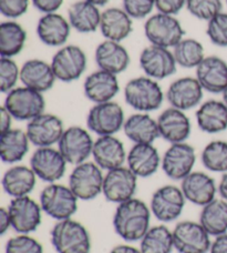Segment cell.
Segmentation results:
<instances>
[{
    "label": "cell",
    "mask_w": 227,
    "mask_h": 253,
    "mask_svg": "<svg viewBox=\"0 0 227 253\" xmlns=\"http://www.w3.org/2000/svg\"><path fill=\"white\" fill-rule=\"evenodd\" d=\"M151 209L144 201L132 198L117 205L113 215L115 233L126 242L141 241L151 222Z\"/></svg>",
    "instance_id": "cell-1"
},
{
    "label": "cell",
    "mask_w": 227,
    "mask_h": 253,
    "mask_svg": "<svg viewBox=\"0 0 227 253\" xmlns=\"http://www.w3.org/2000/svg\"><path fill=\"white\" fill-rule=\"evenodd\" d=\"M164 98V92L158 81L147 76L129 80L124 87L126 105L138 112L149 114L160 109Z\"/></svg>",
    "instance_id": "cell-2"
},
{
    "label": "cell",
    "mask_w": 227,
    "mask_h": 253,
    "mask_svg": "<svg viewBox=\"0 0 227 253\" xmlns=\"http://www.w3.org/2000/svg\"><path fill=\"white\" fill-rule=\"evenodd\" d=\"M57 253H90L91 237L88 229L74 219L57 221L50 232Z\"/></svg>",
    "instance_id": "cell-3"
},
{
    "label": "cell",
    "mask_w": 227,
    "mask_h": 253,
    "mask_svg": "<svg viewBox=\"0 0 227 253\" xmlns=\"http://www.w3.org/2000/svg\"><path fill=\"white\" fill-rule=\"evenodd\" d=\"M39 200L44 213L56 221L71 219L78 210L79 199L69 186L57 182L48 183L40 192Z\"/></svg>",
    "instance_id": "cell-4"
},
{
    "label": "cell",
    "mask_w": 227,
    "mask_h": 253,
    "mask_svg": "<svg viewBox=\"0 0 227 253\" xmlns=\"http://www.w3.org/2000/svg\"><path fill=\"white\" fill-rule=\"evenodd\" d=\"M144 35L150 44L172 49L184 38L185 30L175 16L157 11L145 20Z\"/></svg>",
    "instance_id": "cell-5"
},
{
    "label": "cell",
    "mask_w": 227,
    "mask_h": 253,
    "mask_svg": "<svg viewBox=\"0 0 227 253\" xmlns=\"http://www.w3.org/2000/svg\"><path fill=\"white\" fill-rule=\"evenodd\" d=\"M3 107L15 120L29 123L36 117L43 114L45 99L43 93L22 85L16 87L6 94Z\"/></svg>",
    "instance_id": "cell-6"
},
{
    "label": "cell",
    "mask_w": 227,
    "mask_h": 253,
    "mask_svg": "<svg viewBox=\"0 0 227 253\" xmlns=\"http://www.w3.org/2000/svg\"><path fill=\"white\" fill-rule=\"evenodd\" d=\"M123 108L115 101L94 103L87 116V128L98 135H114L123 130L125 123Z\"/></svg>",
    "instance_id": "cell-7"
},
{
    "label": "cell",
    "mask_w": 227,
    "mask_h": 253,
    "mask_svg": "<svg viewBox=\"0 0 227 253\" xmlns=\"http://www.w3.org/2000/svg\"><path fill=\"white\" fill-rule=\"evenodd\" d=\"M51 67L57 80L69 84L80 79L88 66V58L76 44H65L58 49L51 59Z\"/></svg>",
    "instance_id": "cell-8"
},
{
    "label": "cell",
    "mask_w": 227,
    "mask_h": 253,
    "mask_svg": "<svg viewBox=\"0 0 227 253\" xmlns=\"http://www.w3.org/2000/svg\"><path fill=\"white\" fill-rule=\"evenodd\" d=\"M103 180L102 169L94 161H85L75 166L68 186L79 200L91 201L102 193Z\"/></svg>",
    "instance_id": "cell-9"
},
{
    "label": "cell",
    "mask_w": 227,
    "mask_h": 253,
    "mask_svg": "<svg viewBox=\"0 0 227 253\" xmlns=\"http://www.w3.org/2000/svg\"><path fill=\"white\" fill-rule=\"evenodd\" d=\"M94 140L89 130L79 126L66 128L58 142V149L68 165L78 166L92 157Z\"/></svg>",
    "instance_id": "cell-10"
},
{
    "label": "cell",
    "mask_w": 227,
    "mask_h": 253,
    "mask_svg": "<svg viewBox=\"0 0 227 253\" xmlns=\"http://www.w3.org/2000/svg\"><path fill=\"white\" fill-rule=\"evenodd\" d=\"M174 249L179 253H207L211 249V236L199 222L181 221L172 231Z\"/></svg>",
    "instance_id": "cell-11"
},
{
    "label": "cell",
    "mask_w": 227,
    "mask_h": 253,
    "mask_svg": "<svg viewBox=\"0 0 227 253\" xmlns=\"http://www.w3.org/2000/svg\"><path fill=\"white\" fill-rule=\"evenodd\" d=\"M186 199L182 189L166 184L154 191L150 202L152 214L161 222L175 221L183 212Z\"/></svg>",
    "instance_id": "cell-12"
},
{
    "label": "cell",
    "mask_w": 227,
    "mask_h": 253,
    "mask_svg": "<svg viewBox=\"0 0 227 253\" xmlns=\"http://www.w3.org/2000/svg\"><path fill=\"white\" fill-rule=\"evenodd\" d=\"M196 162L195 149L188 142L173 143L162 156L161 168L167 178L182 181L193 172Z\"/></svg>",
    "instance_id": "cell-13"
},
{
    "label": "cell",
    "mask_w": 227,
    "mask_h": 253,
    "mask_svg": "<svg viewBox=\"0 0 227 253\" xmlns=\"http://www.w3.org/2000/svg\"><path fill=\"white\" fill-rule=\"evenodd\" d=\"M138 177L128 167L107 171L104 174L102 194L108 202L120 205L134 198L138 189Z\"/></svg>",
    "instance_id": "cell-14"
},
{
    "label": "cell",
    "mask_w": 227,
    "mask_h": 253,
    "mask_svg": "<svg viewBox=\"0 0 227 253\" xmlns=\"http://www.w3.org/2000/svg\"><path fill=\"white\" fill-rule=\"evenodd\" d=\"M139 63L145 76L157 81L173 76L178 69L171 49L154 44H149L141 51Z\"/></svg>",
    "instance_id": "cell-15"
},
{
    "label": "cell",
    "mask_w": 227,
    "mask_h": 253,
    "mask_svg": "<svg viewBox=\"0 0 227 253\" xmlns=\"http://www.w3.org/2000/svg\"><path fill=\"white\" fill-rule=\"evenodd\" d=\"M8 211L11 219V229L17 233L30 234L41 224L43 212L41 206L29 196L13 198L9 203Z\"/></svg>",
    "instance_id": "cell-16"
},
{
    "label": "cell",
    "mask_w": 227,
    "mask_h": 253,
    "mask_svg": "<svg viewBox=\"0 0 227 253\" xmlns=\"http://www.w3.org/2000/svg\"><path fill=\"white\" fill-rule=\"evenodd\" d=\"M29 164L37 178L47 183H54L63 178L68 162L58 148L43 147L36 149Z\"/></svg>",
    "instance_id": "cell-17"
},
{
    "label": "cell",
    "mask_w": 227,
    "mask_h": 253,
    "mask_svg": "<svg viewBox=\"0 0 227 253\" xmlns=\"http://www.w3.org/2000/svg\"><path fill=\"white\" fill-rule=\"evenodd\" d=\"M65 130V125L60 117L43 112L27 124L26 132L31 144L37 148H43L58 144Z\"/></svg>",
    "instance_id": "cell-18"
},
{
    "label": "cell",
    "mask_w": 227,
    "mask_h": 253,
    "mask_svg": "<svg viewBox=\"0 0 227 253\" xmlns=\"http://www.w3.org/2000/svg\"><path fill=\"white\" fill-rule=\"evenodd\" d=\"M204 89L195 77H181L172 81L165 98L171 107L182 111L194 109L202 103Z\"/></svg>",
    "instance_id": "cell-19"
},
{
    "label": "cell",
    "mask_w": 227,
    "mask_h": 253,
    "mask_svg": "<svg viewBox=\"0 0 227 253\" xmlns=\"http://www.w3.org/2000/svg\"><path fill=\"white\" fill-rule=\"evenodd\" d=\"M195 78L204 91L222 94L227 87V62L219 56H206L195 69Z\"/></svg>",
    "instance_id": "cell-20"
},
{
    "label": "cell",
    "mask_w": 227,
    "mask_h": 253,
    "mask_svg": "<svg viewBox=\"0 0 227 253\" xmlns=\"http://www.w3.org/2000/svg\"><path fill=\"white\" fill-rule=\"evenodd\" d=\"M160 138L171 144L186 142L189 138L192 125L185 111L170 107L157 117Z\"/></svg>",
    "instance_id": "cell-21"
},
{
    "label": "cell",
    "mask_w": 227,
    "mask_h": 253,
    "mask_svg": "<svg viewBox=\"0 0 227 253\" xmlns=\"http://www.w3.org/2000/svg\"><path fill=\"white\" fill-rule=\"evenodd\" d=\"M71 26L68 18L58 12L44 13L39 18L36 33L40 42L48 47H63L69 40Z\"/></svg>",
    "instance_id": "cell-22"
},
{
    "label": "cell",
    "mask_w": 227,
    "mask_h": 253,
    "mask_svg": "<svg viewBox=\"0 0 227 253\" xmlns=\"http://www.w3.org/2000/svg\"><path fill=\"white\" fill-rule=\"evenodd\" d=\"M126 157L123 142L115 135H103L94 140L92 158L102 170L110 171L123 167Z\"/></svg>",
    "instance_id": "cell-23"
},
{
    "label": "cell",
    "mask_w": 227,
    "mask_h": 253,
    "mask_svg": "<svg viewBox=\"0 0 227 253\" xmlns=\"http://www.w3.org/2000/svg\"><path fill=\"white\" fill-rule=\"evenodd\" d=\"M182 191H183L186 201L195 206L204 207L214 200L217 190L215 180L210 174L202 171H193L188 177L181 181Z\"/></svg>",
    "instance_id": "cell-24"
},
{
    "label": "cell",
    "mask_w": 227,
    "mask_h": 253,
    "mask_svg": "<svg viewBox=\"0 0 227 253\" xmlns=\"http://www.w3.org/2000/svg\"><path fill=\"white\" fill-rule=\"evenodd\" d=\"M119 91L117 76L101 69L91 72L83 83L84 96L93 103L112 101Z\"/></svg>",
    "instance_id": "cell-25"
},
{
    "label": "cell",
    "mask_w": 227,
    "mask_h": 253,
    "mask_svg": "<svg viewBox=\"0 0 227 253\" xmlns=\"http://www.w3.org/2000/svg\"><path fill=\"white\" fill-rule=\"evenodd\" d=\"M94 61L99 69L117 76L128 69L131 58L129 51L121 42L104 39L95 48Z\"/></svg>",
    "instance_id": "cell-26"
},
{
    "label": "cell",
    "mask_w": 227,
    "mask_h": 253,
    "mask_svg": "<svg viewBox=\"0 0 227 253\" xmlns=\"http://www.w3.org/2000/svg\"><path fill=\"white\" fill-rule=\"evenodd\" d=\"M162 164V157L153 144H133L126 157L128 168L138 178H150L157 172Z\"/></svg>",
    "instance_id": "cell-27"
},
{
    "label": "cell",
    "mask_w": 227,
    "mask_h": 253,
    "mask_svg": "<svg viewBox=\"0 0 227 253\" xmlns=\"http://www.w3.org/2000/svg\"><path fill=\"white\" fill-rule=\"evenodd\" d=\"M20 81L25 87L43 93L53 88L57 77L50 62L41 59H29L21 66Z\"/></svg>",
    "instance_id": "cell-28"
},
{
    "label": "cell",
    "mask_w": 227,
    "mask_h": 253,
    "mask_svg": "<svg viewBox=\"0 0 227 253\" xmlns=\"http://www.w3.org/2000/svg\"><path fill=\"white\" fill-rule=\"evenodd\" d=\"M99 30L106 40L122 42L133 31V19L123 8H107L102 11Z\"/></svg>",
    "instance_id": "cell-29"
},
{
    "label": "cell",
    "mask_w": 227,
    "mask_h": 253,
    "mask_svg": "<svg viewBox=\"0 0 227 253\" xmlns=\"http://www.w3.org/2000/svg\"><path fill=\"white\" fill-rule=\"evenodd\" d=\"M37 184V175L34 170L27 166L12 165L1 179L3 191L9 197L21 198L29 196Z\"/></svg>",
    "instance_id": "cell-30"
},
{
    "label": "cell",
    "mask_w": 227,
    "mask_h": 253,
    "mask_svg": "<svg viewBox=\"0 0 227 253\" xmlns=\"http://www.w3.org/2000/svg\"><path fill=\"white\" fill-rule=\"evenodd\" d=\"M195 117L197 126L203 132L216 134L227 130V106L223 100L211 99L202 102Z\"/></svg>",
    "instance_id": "cell-31"
},
{
    "label": "cell",
    "mask_w": 227,
    "mask_h": 253,
    "mask_svg": "<svg viewBox=\"0 0 227 253\" xmlns=\"http://www.w3.org/2000/svg\"><path fill=\"white\" fill-rule=\"evenodd\" d=\"M125 137L134 144H153L160 138L157 121L145 112H136L125 119L123 126Z\"/></svg>",
    "instance_id": "cell-32"
},
{
    "label": "cell",
    "mask_w": 227,
    "mask_h": 253,
    "mask_svg": "<svg viewBox=\"0 0 227 253\" xmlns=\"http://www.w3.org/2000/svg\"><path fill=\"white\" fill-rule=\"evenodd\" d=\"M102 11L87 0H79L68 9V20L72 29L80 34H93L100 29Z\"/></svg>",
    "instance_id": "cell-33"
},
{
    "label": "cell",
    "mask_w": 227,
    "mask_h": 253,
    "mask_svg": "<svg viewBox=\"0 0 227 253\" xmlns=\"http://www.w3.org/2000/svg\"><path fill=\"white\" fill-rule=\"evenodd\" d=\"M30 140L26 130L11 128L0 133V158L8 165H17L29 152Z\"/></svg>",
    "instance_id": "cell-34"
},
{
    "label": "cell",
    "mask_w": 227,
    "mask_h": 253,
    "mask_svg": "<svg viewBox=\"0 0 227 253\" xmlns=\"http://www.w3.org/2000/svg\"><path fill=\"white\" fill-rule=\"evenodd\" d=\"M27 31L16 20H6L0 24V56L13 58L24 50Z\"/></svg>",
    "instance_id": "cell-35"
},
{
    "label": "cell",
    "mask_w": 227,
    "mask_h": 253,
    "mask_svg": "<svg viewBox=\"0 0 227 253\" xmlns=\"http://www.w3.org/2000/svg\"><path fill=\"white\" fill-rule=\"evenodd\" d=\"M198 222L211 237L227 233V201L222 198L214 199L202 207Z\"/></svg>",
    "instance_id": "cell-36"
},
{
    "label": "cell",
    "mask_w": 227,
    "mask_h": 253,
    "mask_svg": "<svg viewBox=\"0 0 227 253\" xmlns=\"http://www.w3.org/2000/svg\"><path fill=\"white\" fill-rule=\"evenodd\" d=\"M173 249V234L164 224L150 228L140 241L142 253H172Z\"/></svg>",
    "instance_id": "cell-37"
},
{
    "label": "cell",
    "mask_w": 227,
    "mask_h": 253,
    "mask_svg": "<svg viewBox=\"0 0 227 253\" xmlns=\"http://www.w3.org/2000/svg\"><path fill=\"white\" fill-rule=\"evenodd\" d=\"M172 52L178 67L185 69H196L206 57L203 44L194 38H183L175 47L172 48Z\"/></svg>",
    "instance_id": "cell-38"
},
{
    "label": "cell",
    "mask_w": 227,
    "mask_h": 253,
    "mask_svg": "<svg viewBox=\"0 0 227 253\" xmlns=\"http://www.w3.org/2000/svg\"><path fill=\"white\" fill-rule=\"evenodd\" d=\"M204 168L211 172H227V141L214 140L204 147L201 153Z\"/></svg>",
    "instance_id": "cell-39"
},
{
    "label": "cell",
    "mask_w": 227,
    "mask_h": 253,
    "mask_svg": "<svg viewBox=\"0 0 227 253\" xmlns=\"http://www.w3.org/2000/svg\"><path fill=\"white\" fill-rule=\"evenodd\" d=\"M185 8L190 16L207 22L223 11V2L222 0H186Z\"/></svg>",
    "instance_id": "cell-40"
},
{
    "label": "cell",
    "mask_w": 227,
    "mask_h": 253,
    "mask_svg": "<svg viewBox=\"0 0 227 253\" xmlns=\"http://www.w3.org/2000/svg\"><path fill=\"white\" fill-rule=\"evenodd\" d=\"M21 67L12 58L0 57V91L7 94L20 81Z\"/></svg>",
    "instance_id": "cell-41"
},
{
    "label": "cell",
    "mask_w": 227,
    "mask_h": 253,
    "mask_svg": "<svg viewBox=\"0 0 227 253\" xmlns=\"http://www.w3.org/2000/svg\"><path fill=\"white\" fill-rule=\"evenodd\" d=\"M206 35L214 46L227 47V12L222 11L207 21Z\"/></svg>",
    "instance_id": "cell-42"
},
{
    "label": "cell",
    "mask_w": 227,
    "mask_h": 253,
    "mask_svg": "<svg viewBox=\"0 0 227 253\" xmlns=\"http://www.w3.org/2000/svg\"><path fill=\"white\" fill-rule=\"evenodd\" d=\"M6 253H43V248L34 237L18 233L7 241Z\"/></svg>",
    "instance_id": "cell-43"
},
{
    "label": "cell",
    "mask_w": 227,
    "mask_h": 253,
    "mask_svg": "<svg viewBox=\"0 0 227 253\" xmlns=\"http://www.w3.org/2000/svg\"><path fill=\"white\" fill-rule=\"evenodd\" d=\"M122 8L132 19H148L155 8V0H122Z\"/></svg>",
    "instance_id": "cell-44"
},
{
    "label": "cell",
    "mask_w": 227,
    "mask_h": 253,
    "mask_svg": "<svg viewBox=\"0 0 227 253\" xmlns=\"http://www.w3.org/2000/svg\"><path fill=\"white\" fill-rule=\"evenodd\" d=\"M31 0H0V13L8 20H16L27 13Z\"/></svg>",
    "instance_id": "cell-45"
},
{
    "label": "cell",
    "mask_w": 227,
    "mask_h": 253,
    "mask_svg": "<svg viewBox=\"0 0 227 253\" xmlns=\"http://www.w3.org/2000/svg\"><path fill=\"white\" fill-rule=\"evenodd\" d=\"M186 0H155V8L158 12L176 16L185 8Z\"/></svg>",
    "instance_id": "cell-46"
},
{
    "label": "cell",
    "mask_w": 227,
    "mask_h": 253,
    "mask_svg": "<svg viewBox=\"0 0 227 253\" xmlns=\"http://www.w3.org/2000/svg\"><path fill=\"white\" fill-rule=\"evenodd\" d=\"M65 0H31L33 6L38 11L44 13L57 12L62 7Z\"/></svg>",
    "instance_id": "cell-47"
},
{
    "label": "cell",
    "mask_w": 227,
    "mask_h": 253,
    "mask_svg": "<svg viewBox=\"0 0 227 253\" xmlns=\"http://www.w3.org/2000/svg\"><path fill=\"white\" fill-rule=\"evenodd\" d=\"M210 253H227V233L215 237L211 245Z\"/></svg>",
    "instance_id": "cell-48"
},
{
    "label": "cell",
    "mask_w": 227,
    "mask_h": 253,
    "mask_svg": "<svg viewBox=\"0 0 227 253\" xmlns=\"http://www.w3.org/2000/svg\"><path fill=\"white\" fill-rule=\"evenodd\" d=\"M9 229H11V219L8 208L0 209V236H4Z\"/></svg>",
    "instance_id": "cell-49"
},
{
    "label": "cell",
    "mask_w": 227,
    "mask_h": 253,
    "mask_svg": "<svg viewBox=\"0 0 227 253\" xmlns=\"http://www.w3.org/2000/svg\"><path fill=\"white\" fill-rule=\"evenodd\" d=\"M12 116L9 114V111L3 106L0 109V133L6 132L11 129L12 125Z\"/></svg>",
    "instance_id": "cell-50"
},
{
    "label": "cell",
    "mask_w": 227,
    "mask_h": 253,
    "mask_svg": "<svg viewBox=\"0 0 227 253\" xmlns=\"http://www.w3.org/2000/svg\"><path fill=\"white\" fill-rule=\"evenodd\" d=\"M110 253H142V251L130 245H119L113 248Z\"/></svg>",
    "instance_id": "cell-51"
},
{
    "label": "cell",
    "mask_w": 227,
    "mask_h": 253,
    "mask_svg": "<svg viewBox=\"0 0 227 253\" xmlns=\"http://www.w3.org/2000/svg\"><path fill=\"white\" fill-rule=\"evenodd\" d=\"M217 190H219L221 198L227 201V172L222 175L219 186H217Z\"/></svg>",
    "instance_id": "cell-52"
},
{
    "label": "cell",
    "mask_w": 227,
    "mask_h": 253,
    "mask_svg": "<svg viewBox=\"0 0 227 253\" xmlns=\"http://www.w3.org/2000/svg\"><path fill=\"white\" fill-rule=\"evenodd\" d=\"M87 1L93 3V4H95V6H98V7H103V6H106L107 3L110 2L111 0H87Z\"/></svg>",
    "instance_id": "cell-53"
},
{
    "label": "cell",
    "mask_w": 227,
    "mask_h": 253,
    "mask_svg": "<svg viewBox=\"0 0 227 253\" xmlns=\"http://www.w3.org/2000/svg\"><path fill=\"white\" fill-rule=\"evenodd\" d=\"M222 100H223L225 105L227 106V87L225 88L224 91L222 92Z\"/></svg>",
    "instance_id": "cell-54"
},
{
    "label": "cell",
    "mask_w": 227,
    "mask_h": 253,
    "mask_svg": "<svg viewBox=\"0 0 227 253\" xmlns=\"http://www.w3.org/2000/svg\"><path fill=\"white\" fill-rule=\"evenodd\" d=\"M225 1H226V4H227V0H225Z\"/></svg>",
    "instance_id": "cell-55"
}]
</instances>
